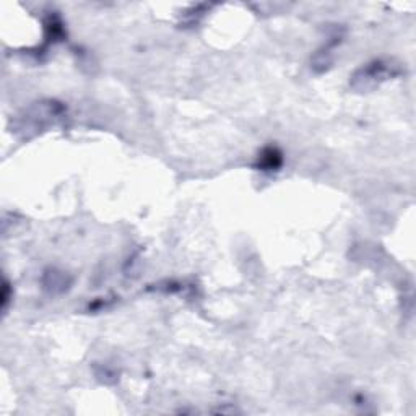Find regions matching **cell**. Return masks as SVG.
Returning <instances> with one entry per match:
<instances>
[{
  "mask_svg": "<svg viewBox=\"0 0 416 416\" xmlns=\"http://www.w3.org/2000/svg\"><path fill=\"white\" fill-rule=\"evenodd\" d=\"M393 68L395 65L390 62H382V60H374V62L367 64L366 67H363L361 70L356 72V75L353 77V86L359 90H367L371 86L379 83V81L387 80V77L393 75Z\"/></svg>",
  "mask_w": 416,
  "mask_h": 416,
  "instance_id": "1",
  "label": "cell"
},
{
  "mask_svg": "<svg viewBox=\"0 0 416 416\" xmlns=\"http://www.w3.org/2000/svg\"><path fill=\"white\" fill-rule=\"evenodd\" d=\"M281 164V155L276 148H267L262 151V156L259 158V166L263 171H273Z\"/></svg>",
  "mask_w": 416,
  "mask_h": 416,
  "instance_id": "2",
  "label": "cell"
}]
</instances>
